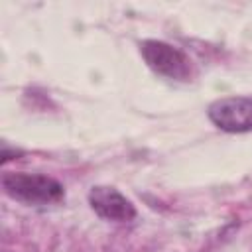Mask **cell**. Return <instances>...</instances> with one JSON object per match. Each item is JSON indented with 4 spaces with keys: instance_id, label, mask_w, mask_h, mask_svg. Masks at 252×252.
I'll return each instance as SVG.
<instances>
[{
    "instance_id": "6da1fadb",
    "label": "cell",
    "mask_w": 252,
    "mask_h": 252,
    "mask_svg": "<svg viewBox=\"0 0 252 252\" xmlns=\"http://www.w3.org/2000/svg\"><path fill=\"white\" fill-rule=\"evenodd\" d=\"M2 187L8 197L24 205H55L65 199L63 185L43 173L10 171L2 175Z\"/></svg>"
},
{
    "instance_id": "7a4b0ae2",
    "label": "cell",
    "mask_w": 252,
    "mask_h": 252,
    "mask_svg": "<svg viewBox=\"0 0 252 252\" xmlns=\"http://www.w3.org/2000/svg\"><path fill=\"white\" fill-rule=\"evenodd\" d=\"M140 53L146 65L156 73L171 81H189L193 67L189 57L175 45L159 39H144L140 43Z\"/></svg>"
},
{
    "instance_id": "277c9868",
    "label": "cell",
    "mask_w": 252,
    "mask_h": 252,
    "mask_svg": "<svg viewBox=\"0 0 252 252\" xmlns=\"http://www.w3.org/2000/svg\"><path fill=\"white\" fill-rule=\"evenodd\" d=\"M89 205L94 211L96 217L112 222H130L136 219V207L132 205L130 199H126L118 189L110 185H94L91 187L89 195Z\"/></svg>"
},
{
    "instance_id": "3957f363",
    "label": "cell",
    "mask_w": 252,
    "mask_h": 252,
    "mask_svg": "<svg viewBox=\"0 0 252 252\" xmlns=\"http://www.w3.org/2000/svg\"><path fill=\"white\" fill-rule=\"evenodd\" d=\"M209 120L222 132L242 134L252 130V96H222L207 106Z\"/></svg>"
}]
</instances>
